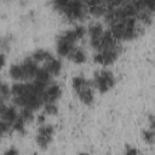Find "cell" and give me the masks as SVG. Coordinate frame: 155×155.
Returning a JSON list of instances; mask_svg holds the SVG:
<instances>
[{"instance_id": "6da1fadb", "label": "cell", "mask_w": 155, "mask_h": 155, "mask_svg": "<svg viewBox=\"0 0 155 155\" xmlns=\"http://www.w3.org/2000/svg\"><path fill=\"white\" fill-rule=\"evenodd\" d=\"M71 87L81 103L86 105H91L94 101V87L92 85V81H88L82 75H76L73 78Z\"/></svg>"}, {"instance_id": "7a4b0ae2", "label": "cell", "mask_w": 155, "mask_h": 155, "mask_svg": "<svg viewBox=\"0 0 155 155\" xmlns=\"http://www.w3.org/2000/svg\"><path fill=\"white\" fill-rule=\"evenodd\" d=\"M92 85H93V87L98 92L107 93V92H109L114 87V85H115V76H114L113 71L109 70V69L97 70L93 74Z\"/></svg>"}, {"instance_id": "3957f363", "label": "cell", "mask_w": 155, "mask_h": 155, "mask_svg": "<svg viewBox=\"0 0 155 155\" xmlns=\"http://www.w3.org/2000/svg\"><path fill=\"white\" fill-rule=\"evenodd\" d=\"M57 10L61 11L67 18L75 21L84 17L86 10V6L80 1H59L56 2Z\"/></svg>"}, {"instance_id": "277c9868", "label": "cell", "mask_w": 155, "mask_h": 155, "mask_svg": "<svg viewBox=\"0 0 155 155\" xmlns=\"http://www.w3.org/2000/svg\"><path fill=\"white\" fill-rule=\"evenodd\" d=\"M120 52H121L120 44H116L114 46H110V47L99 50V51H97L93 54V62L97 63V64H99V65L108 67V65L113 64L117 59V57L120 56Z\"/></svg>"}, {"instance_id": "5b68a950", "label": "cell", "mask_w": 155, "mask_h": 155, "mask_svg": "<svg viewBox=\"0 0 155 155\" xmlns=\"http://www.w3.org/2000/svg\"><path fill=\"white\" fill-rule=\"evenodd\" d=\"M53 134H54V128L52 125H48V124L40 125L38 131H36V136H35L36 144L41 149L47 148L50 145V143L52 142Z\"/></svg>"}, {"instance_id": "8992f818", "label": "cell", "mask_w": 155, "mask_h": 155, "mask_svg": "<svg viewBox=\"0 0 155 155\" xmlns=\"http://www.w3.org/2000/svg\"><path fill=\"white\" fill-rule=\"evenodd\" d=\"M104 33H105V30H104L102 23H99V22H92L87 27V34L90 38V44L96 51H98L101 48L102 38H103Z\"/></svg>"}, {"instance_id": "52a82bcc", "label": "cell", "mask_w": 155, "mask_h": 155, "mask_svg": "<svg viewBox=\"0 0 155 155\" xmlns=\"http://www.w3.org/2000/svg\"><path fill=\"white\" fill-rule=\"evenodd\" d=\"M0 115H1V122H2V124H6V125H8V126L12 127L13 122L18 119L19 113L17 111V108H16L15 104H11V105L1 104Z\"/></svg>"}, {"instance_id": "ba28073f", "label": "cell", "mask_w": 155, "mask_h": 155, "mask_svg": "<svg viewBox=\"0 0 155 155\" xmlns=\"http://www.w3.org/2000/svg\"><path fill=\"white\" fill-rule=\"evenodd\" d=\"M62 96V87L58 84H51L48 85L42 94L44 104L45 103H57V101Z\"/></svg>"}, {"instance_id": "9c48e42d", "label": "cell", "mask_w": 155, "mask_h": 155, "mask_svg": "<svg viewBox=\"0 0 155 155\" xmlns=\"http://www.w3.org/2000/svg\"><path fill=\"white\" fill-rule=\"evenodd\" d=\"M8 75L11 76L12 80H15V82H25L28 81V78H27V74H25V70H24V67L21 63H13L10 65L8 68Z\"/></svg>"}, {"instance_id": "30bf717a", "label": "cell", "mask_w": 155, "mask_h": 155, "mask_svg": "<svg viewBox=\"0 0 155 155\" xmlns=\"http://www.w3.org/2000/svg\"><path fill=\"white\" fill-rule=\"evenodd\" d=\"M42 68L51 75V76H57L61 74L62 70V61L59 58H51L50 61H47L46 63H44Z\"/></svg>"}, {"instance_id": "8fae6325", "label": "cell", "mask_w": 155, "mask_h": 155, "mask_svg": "<svg viewBox=\"0 0 155 155\" xmlns=\"http://www.w3.org/2000/svg\"><path fill=\"white\" fill-rule=\"evenodd\" d=\"M68 58H69L73 63H75V64H81V63L86 62L87 56H86V52H85V50H84L82 47L75 46L74 50H73V51L70 52V54L68 56Z\"/></svg>"}, {"instance_id": "7c38bea8", "label": "cell", "mask_w": 155, "mask_h": 155, "mask_svg": "<svg viewBox=\"0 0 155 155\" xmlns=\"http://www.w3.org/2000/svg\"><path fill=\"white\" fill-rule=\"evenodd\" d=\"M30 57H31L38 64H39V63H46L47 61H50L51 58H53L52 53H51L50 51L45 50V48H36V50L31 53Z\"/></svg>"}, {"instance_id": "4fadbf2b", "label": "cell", "mask_w": 155, "mask_h": 155, "mask_svg": "<svg viewBox=\"0 0 155 155\" xmlns=\"http://www.w3.org/2000/svg\"><path fill=\"white\" fill-rule=\"evenodd\" d=\"M142 139L148 144H155V130L147 128L142 131Z\"/></svg>"}, {"instance_id": "5bb4252c", "label": "cell", "mask_w": 155, "mask_h": 155, "mask_svg": "<svg viewBox=\"0 0 155 155\" xmlns=\"http://www.w3.org/2000/svg\"><path fill=\"white\" fill-rule=\"evenodd\" d=\"M0 96H1V104H5V102L7 99H10V96H11V87L6 84V82H2L1 86H0Z\"/></svg>"}, {"instance_id": "9a60e30c", "label": "cell", "mask_w": 155, "mask_h": 155, "mask_svg": "<svg viewBox=\"0 0 155 155\" xmlns=\"http://www.w3.org/2000/svg\"><path fill=\"white\" fill-rule=\"evenodd\" d=\"M19 116H21V119H22L25 124H28V122H30V121L34 120V110L28 109V108H21Z\"/></svg>"}, {"instance_id": "2e32d148", "label": "cell", "mask_w": 155, "mask_h": 155, "mask_svg": "<svg viewBox=\"0 0 155 155\" xmlns=\"http://www.w3.org/2000/svg\"><path fill=\"white\" fill-rule=\"evenodd\" d=\"M58 113V107L56 103H45L44 104V114L56 115Z\"/></svg>"}, {"instance_id": "e0dca14e", "label": "cell", "mask_w": 155, "mask_h": 155, "mask_svg": "<svg viewBox=\"0 0 155 155\" xmlns=\"http://www.w3.org/2000/svg\"><path fill=\"white\" fill-rule=\"evenodd\" d=\"M24 127H25V122L21 119V116H18V119L13 122L12 125V130L16 131V132H19V133H23L24 132Z\"/></svg>"}, {"instance_id": "ac0fdd59", "label": "cell", "mask_w": 155, "mask_h": 155, "mask_svg": "<svg viewBox=\"0 0 155 155\" xmlns=\"http://www.w3.org/2000/svg\"><path fill=\"white\" fill-rule=\"evenodd\" d=\"M124 155H139V150H138L136 147H133V145H131V144H127V145L125 147V153H124Z\"/></svg>"}, {"instance_id": "d6986e66", "label": "cell", "mask_w": 155, "mask_h": 155, "mask_svg": "<svg viewBox=\"0 0 155 155\" xmlns=\"http://www.w3.org/2000/svg\"><path fill=\"white\" fill-rule=\"evenodd\" d=\"M4 155H19V151L16 147H8L5 151H4Z\"/></svg>"}, {"instance_id": "ffe728a7", "label": "cell", "mask_w": 155, "mask_h": 155, "mask_svg": "<svg viewBox=\"0 0 155 155\" xmlns=\"http://www.w3.org/2000/svg\"><path fill=\"white\" fill-rule=\"evenodd\" d=\"M149 126H150V128L155 130V113L149 115Z\"/></svg>"}, {"instance_id": "44dd1931", "label": "cell", "mask_w": 155, "mask_h": 155, "mask_svg": "<svg viewBox=\"0 0 155 155\" xmlns=\"http://www.w3.org/2000/svg\"><path fill=\"white\" fill-rule=\"evenodd\" d=\"M76 155H90V154L86 153V151H81V153H79V154H76Z\"/></svg>"}]
</instances>
